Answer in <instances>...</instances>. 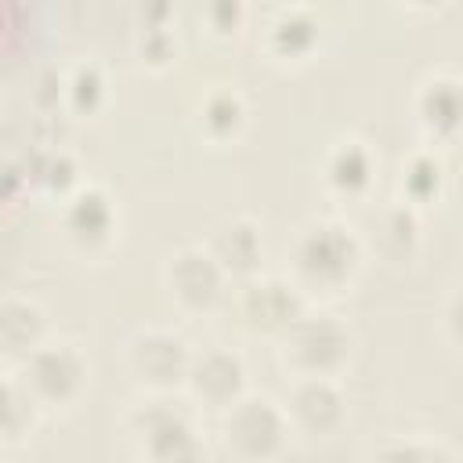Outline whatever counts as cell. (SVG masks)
I'll return each instance as SVG.
<instances>
[{
  "label": "cell",
  "instance_id": "cell-1",
  "mask_svg": "<svg viewBox=\"0 0 463 463\" xmlns=\"http://www.w3.org/2000/svg\"><path fill=\"white\" fill-rule=\"evenodd\" d=\"M362 239L340 221H311L289 242V286L307 297L347 293L362 268Z\"/></svg>",
  "mask_w": 463,
  "mask_h": 463
},
{
  "label": "cell",
  "instance_id": "cell-2",
  "mask_svg": "<svg viewBox=\"0 0 463 463\" xmlns=\"http://www.w3.org/2000/svg\"><path fill=\"white\" fill-rule=\"evenodd\" d=\"M351 329L326 311H300L279 333V362L289 380H336L351 362Z\"/></svg>",
  "mask_w": 463,
  "mask_h": 463
},
{
  "label": "cell",
  "instance_id": "cell-3",
  "mask_svg": "<svg viewBox=\"0 0 463 463\" xmlns=\"http://www.w3.org/2000/svg\"><path fill=\"white\" fill-rule=\"evenodd\" d=\"M127 445L137 463H206L192 416L163 398H145L127 416Z\"/></svg>",
  "mask_w": 463,
  "mask_h": 463
},
{
  "label": "cell",
  "instance_id": "cell-4",
  "mask_svg": "<svg viewBox=\"0 0 463 463\" xmlns=\"http://www.w3.org/2000/svg\"><path fill=\"white\" fill-rule=\"evenodd\" d=\"M289 441L282 405L264 394H242L221 412V445L239 463H275Z\"/></svg>",
  "mask_w": 463,
  "mask_h": 463
},
{
  "label": "cell",
  "instance_id": "cell-5",
  "mask_svg": "<svg viewBox=\"0 0 463 463\" xmlns=\"http://www.w3.org/2000/svg\"><path fill=\"white\" fill-rule=\"evenodd\" d=\"M87 376H90L87 354L69 340H47L14 373L18 387L33 402V409H65V405H72L83 394Z\"/></svg>",
  "mask_w": 463,
  "mask_h": 463
},
{
  "label": "cell",
  "instance_id": "cell-6",
  "mask_svg": "<svg viewBox=\"0 0 463 463\" xmlns=\"http://www.w3.org/2000/svg\"><path fill=\"white\" fill-rule=\"evenodd\" d=\"M192 362V347L170 329H137L123 344V369L148 398H163L184 387V373Z\"/></svg>",
  "mask_w": 463,
  "mask_h": 463
},
{
  "label": "cell",
  "instance_id": "cell-7",
  "mask_svg": "<svg viewBox=\"0 0 463 463\" xmlns=\"http://www.w3.org/2000/svg\"><path fill=\"white\" fill-rule=\"evenodd\" d=\"M163 286L170 300L181 311H213L228 293V275L217 268V260L206 253V246H184L166 257L163 264Z\"/></svg>",
  "mask_w": 463,
  "mask_h": 463
},
{
  "label": "cell",
  "instance_id": "cell-8",
  "mask_svg": "<svg viewBox=\"0 0 463 463\" xmlns=\"http://www.w3.org/2000/svg\"><path fill=\"white\" fill-rule=\"evenodd\" d=\"M282 416L289 423V434L304 438H329L347 420V402L336 387V380H289Z\"/></svg>",
  "mask_w": 463,
  "mask_h": 463
},
{
  "label": "cell",
  "instance_id": "cell-9",
  "mask_svg": "<svg viewBox=\"0 0 463 463\" xmlns=\"http://www.w3.org/2000/svg\"><path fill=\"white\" fill-rule=\"evenodd\" d=\"M235 307H239L242 322H246L253 333L279 336V333L307 307V300L289 286V279H279V275H253V279H246V282L239 286Z\"/></svg>",
  "mask_w": 463,
  "mask_h": 463
},
{
  "label": "cell",
  "instance_id": "cell-10",
  "mask_svg": "<svg viewBox=\"0 0 463 463\" xmlns=\"http://www.w3.org/2000/svg\"><path fill=\"white\" fill-rule=\"evenodd\" d=\"M184 391L199 405L224 412L232 402H239L246 394V365L235 351L217 347V344L206 351H192V362L184 373Z\"/></svg>",
  "mask_w": 463,
  "mask_h": 463
},
{
  "label": "cell",
  "instance_id": "cell-11",
  "mask_svg": "<svg viewBox=\"0 0 463 463\" xmlns=\"http://www.w3.org/2000/svg\"><path fill=\"white\" fill-rule=\"evenodd\" d=\"M61 232L83 253L105 250L112 242V235H116V206H112V199L98 184H76L61 199Z\"/></svg>",
  "mask_w": 463,
  "mask_h": 463
},
{
  "label": "cell",
  "instance_id": "cell-12",
  "mask_svg": "<svg viewBox=\"0 0 463 463\" xmlns=\"http://www.w3.org/2000/svg\"><path fill=\"white\" fill-rule=\"evenodd\" d=\"M206 253L217 260V268L232 279H253L257 275V264L264 257V239H260V228L250 221V217H232L224 224L213 228L210 242H206Z\"/></svg>",
  "mask_w": 463,
  "mask_h": 463
},
{
  "label": "cell",
  "instance_id": "cell-13",
  "mask_svg": "<svg viewBox=\"0 0 463 463\" xmlns=\"http://www.w3.org/2000/svg\"><path fill=\"white\" fill-rule=\"evenodd\" d=\"M51 340L47 333V315L40 304L25 297H7L0 300V354L18 369L33 351H40Z\"/></svg>",
  "mask_w": 463,
  "mask_h": 463
},
{
  "label": "cell",
  "instance_id": "cell-14",
  "mask_svg": "<svg viewBox=\"0 0 463 463\" xmlns=\"http://www.w3.org/2000/svg\"><path fill=\"white\" fill-rule=\"evenodd\" d=\"M416 123L423 127V134L434 145H449L456 141L459 130V80L456 76H430L420 83L416 98Z\"/></svg>",
  "mask_w": 463,
  "mask_h": 463
},
{
  "label": "cell",
  "instance_id": "cell-15",
  "mask_svg": "<svg viewBox=\"0 0 463 463\" xmlns=\"http://www.w3.org/2000/svg\"><path fill=\"white\" fill-rule=\"evenodd\" d=\"M322 181L340 199H362L376 181V156L362 141H336L322 159Z\"/></svg>",
  "mask_w": 463,
  "mask_h": 463
},
{
  "label": "cell",
  "instance_id": "cell-16",
  "mask_svg": "<svg viewBox=\"0 0 463 463\" xmlns=\"http://www.w3.org/2000/svg\"><path fill=\"white\" fill-rule=\"evenodd\" d=\"M264 40H268V51H271L275 58H282V61L304 58V54L315 47V40H318V22H315L304 7H282V11L271 18Z\"/></svg>",
  "mask_w": 463,
  "mask_h": 463
},
{
  "label": "cell",
  "instance_id": "cell-17",
  "mask_svg": "<svg viewBox=\"0 0 463 463\" xmlns=\"http://www.w3.org/2000/svg\"><path fill=\"white\" fill-rule=\"evenodd\" d=\"M199 127L210 141H228L239 137V130L246 127V101L239 90L232 87H217L203 98L199 105Z\"/></svg>",
  "mask_w": 463,
  "mask_h": 463
},
{
  "label": "cell",
  "instance_id": "cell-18",
  "mask_svg": "<svg viewBox=\"0 0 463 463\" xmlns=\"http://www.w3.org/2000/svg\"><path fill=\"white\" fill-rule=\"evenodd\" d=\"M402 206H423V203H438L441 188H445V166L434 152H412L409 163H402Z\"/></svg>",
  "mask_w": 463,
  "mask_h": 463
},
{
  "label": "cell",
  "instance_id": "cell-19",
  "mask_svg": "<svg viewBox=\"0 0 463 463\" xmlns=\"http://www.w3.org/2000/svg\"><path fill=\"white\" fill-rule=\"evenodd\" d=\"M61 98L76 109V112H94L105 98V76L98 65H76L65 80H61Z\"/></svg>",
  "mask_w": 463,
  "mask_h": 463
},
{
  "label": "cell",
  "instance_id": "cell-20",
  "mask_svg": "<svg viewBox=\"0 0 463 463\" xmlns=\"http://www.w3.org/2000/svg\"><path fill=\"white\" fill-rule=\"evenodd\" d=\"M369 463H456L449 449L434 445V441H387L373 452Z\"/></svg>",
  "mask_w": 463,
  "mask_h": 463
},
{
  "label": "cell",
  "instance_id": "cell-21",
  "mask_svg": "<svg viewBox=\"0 0 463 463\" xmlns=\"http://www.w3.org/2000/svg\"><path fill=\"white\" fill-rule=\"evenodd\" d=\"M33 402L25 398V391L18 387V380H0V438H14L22 434V427L33 420Z\"/></svg>",
  "mask_w": 463,
  "mask_h": 463
}]
</instances>
